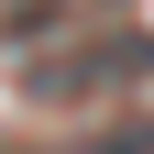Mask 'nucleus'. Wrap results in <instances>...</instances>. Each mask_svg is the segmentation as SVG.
<instances>
[{
	"label": "nucleus",
	"instance_id": "1",
	"mask_svg": "<svg viewBox=\"0 0 154 154\" xmlns=\"http://www.w3.org/2000/svg\"><path fill=\"white\" fill-rule=\"evenodd\" d=\"M143 77H154V33H99V44L33 66L22 88H33V99H55V110H88V99H110V88H143Z\"/></svg>",
	"mask_w": 154,
	"mask_h": 154
},
{
	"label": "nucleus",
	"instance_id": "2",
	"mask_svg": "<svg viewBox=\"0 0 154 154\" xmlns=\"http://www.w3.org/2000/svg\"><path fill=\"white\" fill-rule=\"evenodd\" d=\"M55 154H154V121H110V132H88V143H55Z\"/></svg>",
	"mask_w": 154,
	"mask_h": 154
}]
</instances>
